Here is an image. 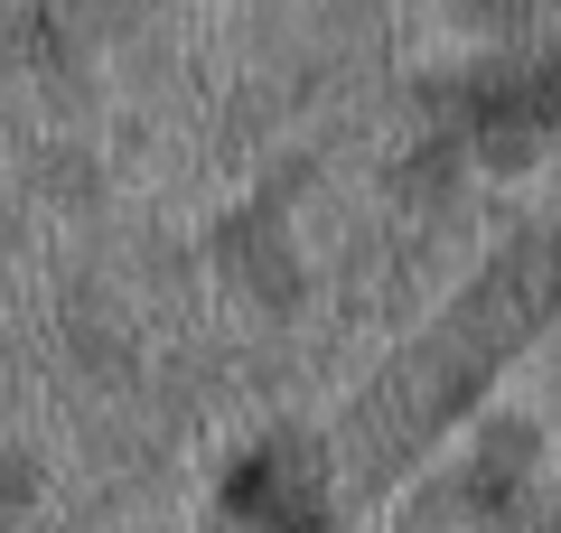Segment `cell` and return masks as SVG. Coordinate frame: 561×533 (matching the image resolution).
I'll return each mask as SVG.
<instances>
[{
    "mask_svg": "<svg viewBox=\"0 0 561 533\" xmlns=\"http://www.w3.org/2000/svg\"><path fill=\"white\" fill-rule=\"evenodd\" d=\"M225 514L243 533H319V450L309 440H262L225 477Z\"/></svg>",
    "mask_w": 561,
    "mask_h": 533,
    "instance_id": "cell-2",
    "label": "cell"
},
{
    "mask_svg": "<svg viewBox=\"0 0 561 533\" xmlns=\"http://www.w3.org/2000/svg\"><path fill=\"white\" fill-rule=\"evenodd\" d=\"M225 262H234V272L253 281L262 299H290V253H280L272 206H253V216H234V225H225Z\"/></svg>",
    "mask_w": 561,
    "mask_h": 533,
    "instance_id": "cell-3",
    "label": "cell"
},
{
    "mask_svg": "<svg viewBox=\"0 0 561 533\" xmlns=\"http://www.w3.org/2000/svg\"><path fill=\"white\" fill-rule=\"evenodd\" d=\"M552 309H561V216L542 225V235H524L515 253H505L496 272H486L478 291H468L459 309H449L440 328H431L393 375L356 402V458H365V468L412 458L421 440L440 431V421L459 412V402L478 394V384L496 375V365H505V355H515Z\"/></svg>",
    "mask_w": 561,
    "mask_h": 533,
    "instance_id": "cell-1",
    "label": "cell"
}]
</instances>
